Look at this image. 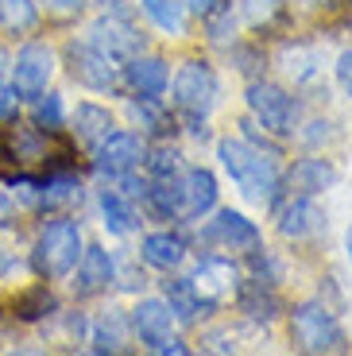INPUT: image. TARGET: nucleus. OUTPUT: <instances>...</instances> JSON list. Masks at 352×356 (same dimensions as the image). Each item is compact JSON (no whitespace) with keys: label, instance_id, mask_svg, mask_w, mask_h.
I'll use <instances>...</instances> for the list:
<instances>
[{"label":"nucleus","instance_id":"19","mask_svg":"<svg viewBox=\"0 0 352 356\" xmlns=\"http://www.w3.org/2000/svg\"><path fill=\"white\" fill-rule=\"evenodd\" d=\"M143 202L151 205V213H155L159 221H175V217H182V202H186V182H182V175L151 178Z\"/></svg>","mask_w":352,"mask_h":356},{"label":"nucleus","instance_id":"2","mask_svg":"<svg viewBox=\"0 0 352 356\" xmlns=\"http://www.w3.org/2000/svg\"><path fill=\"white\" fill-rule=\"evenodd\" d=\"M0 152L12 159L19 182H31V186L39 182L35 170H51V167L66 170L74 159L70 147L58 143V136H51V128L39 132V128H27V124H12L8 132H4V140H0Z\"/></svg>","mask_w":352,"mask_h":356},{"label":"nucleus","instance_id":"7","mask_svg":"<svg viewBox=\"0 0 352 356\" xmlns=\"http://www.w3.org/2000/svg\"><path fill=\"white\" fill-rule=\"evenodd\" d=\"M190 283H194V291H198V298H202V306L205 310H217L221 302H225V294H232L237 291V283H240V271H237V264L232 259H225V256H202L194 264V271H190Z\"/></svg>","mask_w":352,"mask_h":356},{"label":"nucleus","instance_id":"11","mask_svg":"<svg viewBox=\"0 0 352 356\" xmlns=\"http://www.w3.org/2000/svg\"><path fill=\"white\" fill-rule=\"evenodd\" d=\"M326 229V209L314 202L310 194H298L279 209V232L287 241H310Z\"/></svg>","mask_w":352,"mask_h":356},{"label":"nucleus","instance_id":"15","mask_svg":"<svg viewBox=\"0 0 352 356\" xmlns=\"http://www.w3.org/2000/svg\"><path fill=\"white\" fill-rule=\"evenodd\" d=\"M170 325H175V314H170L167 302H159V298H143V302L132 310V330L151 353L170 337Z\"/></svg>","mask_w":352,"mask_h":356},{"label":"nucleus","instance_id":"8","mask_svg":"<svg viewBox=\"0 0 352 356\" xmlns=\"http://www.w3.org/2000/svg\"><path fill=\"white\" fill-rule=\"evenodd\" d=\"M66 58H70V74L81 81V86L97 89V93H113L120 86V74H116V63L109 58L105 51L81 39V43H70L66 47Z\"/></svg>","mask_w":352,"mask_h":356},{"label":"nucleus","instance_id":"35","mask_svg":"<svg viewBox=\"0 0 352 356\" xmlns=\"http://www.w3.org/2000/svg\"><path fill=\"white\" fill-rule=\"evenodd\" d=\"M337 81H341V89L352 97V47L341 51V58H337Z\"/></svg>","mask_w":352,"mask_h":356},{"label":"nucleus","instance_id":"42","mask_svg":"<svg viewBox=\"0 0 352 356\" xmlns=\"http://www.w3.org/2000/svg\"><path fill=\"white\" fill-rule=\"evenodd\" d=\"M344 252H349V259H352V225H349V236H344Z\"/></svg>","mask_w":352,"mask_h":356},{"label":"nucleus","instance_id":"43","mask_svg":"<svg viewBox=\"0 0 352 356\" xmlns=\"http://www.w3.org/2000/svg\"><path fill=\"white\" fill-rule=\"evenodd\" d=\"M0 66H4V54H0Z\"/></svg>","mask_w":352,"mask_h":356},{"label":"nucleus","instance_id":"29","mask_svg":"<svg viewBox=\"0 0 352 356\" xmlns=\"http://www.w3.org/2000/svg\"><path fill=\"white\" fill-rule=\"evenodd\" d=\"M93 353H124V321L116 314L97 321V330H93Z\"/></svg>","mask_w":352,"mask_h":356},{"label":"nucleus","instance_id":"32","mask_svg":"<svg viewBox=\"0 0 352 356\" xmlns=\"http://www.w3.org/2000/svg\"><path fill=\"white\" fill-rule=\"evenodd\" d=\"M252 271H255V279H264V283H279L282 279V264L275 259V252L259 248V244H252Z\"/></svg>","mask_w":352,"mask_h":356},{"label":"nucleus","instance_id":"6","mask_svg":"<svg viewBox=\"0 0 352 356\" xmlns=\"http://www.w3.org/2000/svg\"><path fill=\"white\" fill-rule=\"evenodd\" d=\"M248 108H252L255 124H264L271 136H294V128H298V101L271 81L248 86Z\"/></svg>","mask_w":352,"mask_h":356},{"label":"nucleus","instance_id":"38","mask_svg":"<svg viewBox=\"0 0 352 356\" xmlns=\"http://www.w3.org/2000/svg\"><path fill=\"white\" fill-rule=\"evenodd\" d=\"M16 108V86H8V81H0V120Z\"/></svg>","mask_w":352,"mask_h":356},{"label":"nucleus","instance_id":"40","mask_svg":"<svg viewBox=\"0 0 352 356\" xmlns=\"http://www.w3.org/2000/svg\"><path fill=\"white\" fill-rule=\"evenodd\" d=\"M8 221H12V202L0 194V225H8Z\"/></svg>","mask_w":352,"mask_h":356},{"label":"nucleus","instance_id":"28","mask_svg":"<svg viewBox=\"0 0 352 356\" xmlns=\"http://www.w3.org/2000/svg\"><path fill=\"white\" fill-rule=\"evenodd\" d=\"M143 163H147V175H151V178L182 175V155H178V147H170V143H159L155 152L143 155Z\"/></svg>","mask_w":352,"mask_h":356},{"label":"nucleus","instance_id":"27","mask_svg":"<svg viewBox=\"0 0 352 356\" xmlns=\"http://www.w3.org/2000/svg\"><path fill=\"white\" fill-rule=\"evenodd\" d=\"M163 286H167V306H170V314H175V321H194L198 314L205 310L190 279H170V283H163Z\"/></svg>","mask_w":352,"mask_h":356},{"label":"nucleus","instance_id":"3","mask_svg":"<svg viewBox=\"0 0 352 356\" xmlns=\"http://www.w3.org/2000/svg\"><path fill=\"white\" fill-rule=\"evenodd\" d=\"M217 97H221L217 74H213L205 63H186L182 70L175 74V108L182 113L186 132L198 136V140H205V136H209L205 116L213 113Z\"/></svg>","mask_w":352,"mask_h":356},{"label":"nucleus","instance_id":"39","mask_svg":"<svg viewBox=\"0 0 352 356\" xmlns=\"http://www.w3.org/2000/svg\"><path fill=\"white\" fill-rule=\"evenodd\" d=\"M81 4L86 0H47V8L58 12V16H74V12H81Z\"/></svg>","mask_w":352,"mask_h":356},{"label":"nucleus","instance_id":"12","mask_svg":"<svg viewBox=\"0 0 352 356\" xmlns=\"http://www.w3.org/2000/svg\"><path fill=\"white\" fill-rule=\"evenodd\" d=\"M202 241L209 244H225V248H252V244H259V229H255V221H248L244 213H237V209H217L213 213V221L202 229Z\"/></svg>","mask_w":352,"mask_h":356},{"label":"nucleus","instance_id":"33","mask_svg":"<svg viewBox=\"0 0 352 356\" xmlns=\"http://www.w3.org/2000/svg\"><path fill=\"white\" fill-rule=\"evenodd\" d=\"M240 12H244V19L252 27H267L282 12V4H279V0H244V4H240Z\"/></svg>","mask_w":352,"mask_h":356},{"label":"nucleus","instance_id":"31","mask_svg":"<svg viewBox=\"0 0 352 356\" xmlns=\"http://www.w3.org/2000/svg\"><path fill=\"white\" fill-rule=\"evenodd\" d=\"M132 116H136V124H140V128L159 132V136L170 128V116L159 108V97H140V101H132Z\"/></svg>","mask_w":352,"mask_h":356},{"label":"nucleus","instance_id":"9","mask_svg":"<svg viewBox=\"0 0 352 356\" xmlns=\"http://www.w3.org/2000/svg\"><path fill=\"white\" fill-rule=\"evenodd\" d=\"M143 155H147V143H143L140 136L136 132H116L113 128V132L93 147V167H97L105 178H120V175H128V170L140 167Z\"/></svg>","mask_w":352,"mask_h":356},{"label":"nucleus","instance_id":"34","mask_svg":"<svg viewBox=\"0 0 352 356\" xmlns=\"http://www.w3.org/2000/svg\"><path fill=\"white\" fill-rule=\"evenodd\" d=\"M35 124H43V128H58L62 124V97L58 93L35 97Z\"/></svg>","mask_w":352,"mask_h":356},{"label":"nucleus","instance_id":"20","mask_svg":"<svg viewBox=\"0 0 352 356\" xmlns=\"http://www.w3.org/2000/svg\"><path fill=\"white\" fill-rule=\"evenodd\" d=\"M140 259L147 267H159V271H175L186 259V241L175 232H151L140 241Z\"/></svg>","mask_w":352,"mask_h":356},{"label":"nucleus","instance_id":"21","mask_svg":"<svg viewBox=\"0 0 352 356\" xmlns=\"http://www.w3.org/2000/svg\"><path fill=\"white\" fill-rule=\"evenodd\" d=\"M333 182H337V170L329 167V159H298L282 186L298 190V194H317V190H329Z\"/></svg>","mask_w":352,"mask_h":356},{"label":"nucleus","instance_id":"41","mask_svg":"<svg viewBox=\"0 0 352 356\" xmlns=\"http://www.w3.org/2000/svg\"><path fill=\"white\" fill-rule=\"evenodd\" d=\"M306 8H329V4H337V0H302Z\"/></svg>","mask_w":352,"mask_h":356},{"label":"nucleus","instance_id":"14","mask_svg":"<svg viewBox=\"0 0 352 356\" xmlns=\"http://www.w3.org/2000/svg\"><path fill=\"white\" fill-rule=\"evenodd\" d=\"M51 70L54 66H51V51L47 47H39V43L24 47L16 54V93L35 101L47 89V81H51Z\"/></svg>","mask_w":352,"mask_h":356},{"label":"nucleus","instance_id":"30","mask_svg":"<svg viewBox=\"0 0 352 356\" xmlns=\"http://www.w3.org/2000/svg\"><path fill=\"white\" fill-rule=\"evenodd\" d=\"M51 310H54V294L47 291V286H31L27 294L16 298V314L24 321H39L43 314H51Z\"/></svg>","mask_w":352,"mask_h":356},{"label":"nucleus","instance_id":"4","mask_svg":"<svg viewBox=\"0 0 352 356\" xmlns=\"http://www.w3.org/2000/svg\"><path fill=\"white\" fill-rule=\"evenodd\" d=\"M291 333L302 353H349V337H344L337 314L326 302H317V298L294 306Z\"/></svg>","mask_w":352,"mask_h":356},{"label":"nucleus","instance_id":"17","mask_svg":"<svg viewBox=\"0 0 352 356\" xmlns=\"http://www.w3.org/2000/svg\"><path fill=\"white\" fill-rule=\"evenodd\" d=\"M182 182H186L182 217H186V221H202L213 205H217V178H213V170L194 167V170H186V175H182Z\"/></svg>","mask_w":352,"mask_h":356},{"label":"nucleus","instance_id":"23","mask_svg":"<svg viewBox=\"0 0 352 356\" xmlns=\"http://www.w3.org/2000/svg\"><path fill=\"white\" fill-rule=\"evenodd\" d=\"M101 217H105V229L113 236H128V232L140 229V217L120 190H101Z\"/></svg>","mask_w":352,"mask_h":356},{"label":"nucleus","instance_id":"26","mask_svg":"<svg viewBox=\"0 0 352 356\" xmlns=\"http://www.w3.org/2000/svg\"><path fill=\"white\" fill-rule=\"evenodd\" d=\"M140 8L159 31H167V35H182L186 31V8L178 0H140Z\"/></svg>","mask_w":352,"mask_h":356},{"label":"nucleus","instance_id":"13","mask_svg":"<svg viewBox=\"0 0 352 356\" xmlns=\"http://www.w3.org/2000/svg\"><path fill=\"white\" fill-rule=\"evenodd\" d=\"M113 275H116V259L109 256L101 244L81 248L78 275H74V294H78V298H93V294H101L109 283H113Z\"/></svg>","mask_w":352,"mask_h":356},{"label":"nucleus","instance_id":"25","mask_svg":"<svg viewBox=\"0 0 352 356\" xmlns=\"http://www.w3.org/2000/svg\"><path fill=\"white\" fill-rule=\"evenodd\" d=\"M39 24V4L35 0H0V27L8 35H24V31H35Z\"/></svg>","mask_w":352,"mask_h":356},{"label":"nucleus","instance_id":"22","mask_svg":"<svg viewBox=\"0 0 352 356\" xmlns=\"http://www.w3.org/2000/svg\"><path fill=\"white\" fill-rule=\"evenodd\" d=\"M279 66L287 78H294V86H310V81H317V74H321V58H317L314 47L306 43H287L279 51Z\"/></svg>","mask_w":352,"mask_h":356},{"label":"nucleus","instance_id":"5","mask_svg":"<svg viewBox=\"0 0 352 356\" xmlns=\"http://www.w3.org/2000/svg\"><path fill=\"white\" fill-rule=\"evenodd\" d=\"M78 259H81V229L78 225L62 221V217L43 225V232H39V241H35V252H31V264H35L39 275L62 279L78 267Z\"/></svg>","mask_w":352,"mask_h":356},{"label":"nucleus","instance_id":"18","mask_svg":"<svg viewBox=\"0 0 352 356\" xmlns=\"http://www.w3.org/2000/svg\"><path fill=\"white\" fill-rule=\"evenodd\" d=\"M237 306H240V314H248L252 321H275L282 310L279 294H275L271 283H264V279L237 283Z\"/></svg>","mask_w":352,"mask_h":356},{"label":"nucleus","instance_id":"24","mask_svg":"<svg viewBox=\"0 0 352 356\" xmlns=\"http://www.w3.org/2000/svg\"><path fill=\"white\" fill-rule=\"evenodd\" d=\"M109 132H113V116H109V108L78 105V113H74V136H78L86 147H97Z\"/></svg>","mask_w":352,"mask_h":356},{"label":"nucleus","instance_id":"37","mask_svg":"<svg viewBox=\"0 0 352 356\" xmlns=\"http://www.w3.org/2000/svg\"><path fill=\"white\" fill-rule=\"evenodd\" d=\"M329 128H333L329 120H314V124H310V132H306V143H310V147H317L321 140H333V132H329Z\"/></svg>","mask_w":352,"mask_h":356},{"label":"nucleus","instance_id":"1","mask_svg":"<svg viewBox=\"0 0 352 356\" xmlns=\"http://www.w3.org/2000/svg\"><path fill=\"white\" fill-rule=\"evenodd\" d=\"M217 159L221 167L229 170V178L240 186V194L248 202H259V205H275L279 202V190H282V178H279V163L275 155L259 152L255 143L248 140H221L217 143Z\"/></svg>","mask_w":352,"mask_h":356},{"label":"nucleus","instance_id":"36","mask_svg":"<svg viewBox=\"0 0 352 356\" xmlns=\"http://www.w3.org/2000/svg\"><path fill=\"white\" fill-rule=\"evenodd\" d=\"M182 8H186V12H194V16H202V19H209L213 12L225 8V0H182Z\"/></svg>","mask_w":352,"mask_h":356},{"label":"nucleus","instance_id":"10","mask_svg":"<svg viewBox=\"0 0 352 356\" xmlns=\"http://www.w3.org/2000/svg\"><path fill=\"white\" fill-rule=\"evenodd\" d=\"M89 43L97 47V51H105L113 63H128L132 54L143 51V35L132 27V19H124V16H101L93 19V27H89Z\"/></svg>","mask_w":352,"mask_h":356},{"label":"nucleus","instance_id":"16","mask_svg":"<svg viewBox=\"0 0 352 356\" xmlns=\"http://www.w3.org/2000/svg\"><path fill=\"white\" fill-rule=\"evenodd\" d=\"M124 81L136 97H163V89L170 86V70L163 58H140L132 54L128 66H124Z\"/></svg>","mask_w":352,"mask_h":356}]
</instances>
